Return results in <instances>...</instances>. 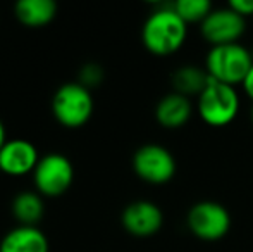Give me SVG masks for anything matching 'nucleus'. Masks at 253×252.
<instances>
[{"label": "nucleus", "instance_id": "8", "mask_svg": "<svg viewBox=\"0 0 253 252\" xmlns=\"http://www.w3.org/2000/svg\"><path fill=\"white\" fill-rule=\"evenodd\" d=\"M202 37L212 47L217 45L238 44L247 30V19L234 12L229 5L222 9H213L202 23Z\"/></svg>", "mask_w": 253, "mask_h": 252}, {"label": "nucleus", "instance_id": "21", "mask_svg": "<svg viewBox=\"0 0 253 252\" xmlns=\"http://www.w3.org/2000/svg\"><path fill=\"white\" fill-rule=\"evenodd\" d=\"M252 119H253V111H252Z\"/></svg>", "mask_w": 253, "mask_h": 252}, {"label": "nucleus", "instance_id": "18", "mask_svg": "<svg viewBox=\"0 0 253 252\" xmlns=\"http://www.w3.org/2000/svg\"><path fill=\"white\" fill-rule=\"evenodd\" d=\"M229 7L238 12L240 16H243L247 19L248 16H253V0H233L229 3Z\"/></svg>", "mask_w": 253, "mask_h": 252}, {"label": "nucleus", "instance_id": "10", "mask_svg": "<svg viewBox=\"0 0 253 252\" xmlns=\"http://www.w3.org/2000/svg\"><path fill=\"white\" fill-rule=\"evenodd\" d=\"M40 157L33 142L26 138H10L0 151V171L9 176L33 175Z\"/></svg>", "mask_w": 253, "mask_h": 252}, {"label": "nucleus", "instance_id": "14", "mask_svg": "<svg viewBox=\"0 0 253 252\" xmlns=\"http://www.w3.org/2000/svg\"><path fill=\"white\" fill-rule=\"evenodd\" d=\"M10 211L19 225L37 226L45 212L43 197L37 190H23L14 197Z\"/></svg>", "mask_w": 253, "mask_h": 252}, {"label": "nucleus", "instance_id": "6", "mask_svg": "<svg viewBox=\"0 0 253 252\" xmlns=\"http://www.w3.org/2000/svg\"><path fill=\"white\" fill-rule=\"evenodd\" d=\"M186 223L197 239L215 242L227 235L231 228V216L219 202L203 201L190 209Z\"/></svg>", "mask_w": 253, "mask_h": 252}, {"label": "nucleus", "instance_id": "9", "mask_svg": "<svg viewBox=\"0 0 253 252\" xmlns=\"http://www.w3.org/2000/svg\"><path fill=\"white\" fill-rule=\"evenodd\" d=\"M121 223L127 233L140 239H147L162 228L164 214L159 205L150 201H134L124 207Z\"/></svg>", "mask_w": 253, "mask_h": 252}, {"label": "nucleus", "instance_id": "19", "mask_svg": "<svg viewBox=\"0 0 253 252\" xmlns=\"http://www.w3.org/2000/svg\"><path fill=\"white\" fill-rule=\"evenodd\" d=\"M243 90H245V94L248 95V97L253 101V66H252V69L248 71V74H247V78L243 80Z\"/></svg>", "mask_w": 253, "mask_h": 252}, {"label": "nucleus", "instance_id": "13", "mask_svg": "<svg viewBox=\"0 0 253 252\" xmlns=\"http://www.w3.org/2000/svg\"><path fill=\"white\" fill-rule=\"evenodd\" d=\"M14 14L24 26L42 28L57 16V3L53 0H19L14 5Z\"/></svg>", "mask_w": 253, "mask_h": 252}, {"label": "nucleus", "instance_id": "2", "mask_svg": "<svg viewBox=\"0 0 253 252\" xmlns=\"http://www.w3.org/2000/svg\"><path fill=\"white\" fill-rule=\"evenodd\" d=\"M95 102L91 90L80 81H67L52 97L53 118L66 128H81L93 116Z\"/></svg>", "mask_w": 253, "mask_h": 252}, {"label": "nucleus", "instance_id": "20", "mask_svg": "<svg viewBox=\"0 0 253 252\" xmlns=\"http://www.w3.org/2000/svg\"><path fill=\"white\" fill-rule=\"evenodd\" d=\"M7 142V131H5V126H3L2 119H0V151H2V147L5 145Z\"/></svg>", "mask_w": 253, "mask_h": 252}, {"label": "nucleus", "instance_id": "3", "mask_svg": "<svg viewBox=\"0 0 253 252\" xmlns=\"http://www.w3.org/2000/svg\"><path fill=\"white\" fill-rule=\"evenodd\" d=\"M253 66L252 52L241 44L212 47L205 59V71L212 80L231 87L243 83Z\"/></svg>", "mask_w": 253, "mask_h": 252}, {"label": "nucleus", "instance_id": "4", "mask_svg": "<svg viewBox=\"0 0 253 252\" xmlns=\"http://www.w3.org/2000/svg\"><path fill=\"white\" fill-rule=\"evenodd\" d=\"M240 111V95L236 87L210 78L207 88L198 95V114L210 126H226L238 116Z\"/></svg>", "mask_w": 253, "mask_h": 252}, {"label": "nucleus", "instance_id": "12", "mask_svg": "<svg viewBox=\"0 0 253 252\" xmlns=\"http://www.w3.org/2000/svg\"><path fill=\"white\" fill-rule=\"evenodd\" d=\"M191 112H193V105H191L190 99L172 92L160 99L155 107V118L164 128L176 130L190 121Z\"/></svg>", "mask_w": 253, "mask_h": 252}, {"label": "nucleus", "instance_id": "1", "mask_svg": "<svg viewBox=\"0 0 253 252\" xmlns=\"http://www.w3.org/2000/svg\"><path fill=\"white\" fill-rule=\"evenodd\" d=\"M188 24L172 9L166 5L155 9L141 28V42L153 55H170L184 45Z\"/></svg>", "mask_w": 253, "mask_h": 252}, {"label": "nucleus", "instance_id": "7", "mask_svg": "<svg viewBox=\"0 0 253 252\" xmlns=\"http://www.w3.org/2000/svg\"><path fill=\"white\" fill-rule=\"evenodd\" d=\"M133 169L143 182L164 185L176 175V159L169 149L159 144H148L134 152Z\"/></svg>", "mask_w": 253, "mask_h": 252}, {"label": "nucleus", "instance_id": "22", "mask_svg": "<svg viewBox=\"0 0 253 252\" xmlns=\"http://www.w3.org/2000/svg\"><path fill=\"white\" fill-rule=\"evenodd\" d=\"M252 57H253V50H252Z\"/></svg>", "mask_w": 253, "mask_h": 252}, {"label": "nucleus", "instance_id": "15", "mask_svg": "<svg viewBox=\"0 0 253 252\" xmlns=\"http://www.w3.org/2000/svg\"><path fill=\"white\" fill-rule=\"evenodd\" d=\"M210 81L209 73L205 67H198L193 64L177 67V71L172 74V85L176 94H181L190 99V95H200L207 88Z\"/></svg>", "mask_w": 253, "mask_h": 252}, {"label": "nucleus", "instance_id": "5", "mask_svg": "<svg viewBox=\"0 0 253 252\" xmlns=\"http://www.w3.org/2000/svg\"><path fill=\"white\" fill-rule=\"evenodd\" d=\"M73 180V162L60 152H48L42 155L33 171L35 189L42 197H60L69 190Z\"/></svg>", "mask_w": 253, "mask_h": 252}, {"label": "nucleus", "instance_id": "16", "mask_svg": "<svg viewBox=\"0 0 253 252\" xmlns=\"http://www.w3.org/2000/svg\"><path fill=\"white\" fill-rule=\"evenodd\" d=\"M172 9L186 24L203 23L213 10L209 0H177L176 3H172Z\"/></svg>", "mask_w": 253, "mask_h": 252}, {"label": "nucleus", "instance_id": "17", "mask_svg": "<svg viewBox=\"0 0 253 252\" xmlns=\"http://www.w3.org/2000/svg\"><path fill=\"white\" fill-rule=\"evenodd\" d=\"M102 76L103 73L100 66H97V64H86L80 73V83H83L88 88L97 87L102 81Z\"/></svg>", "mask_w": 253, "mask_h": 252}, {"label": "nucleus", "instance_id": "11", "mask_svg": "<svg viewBox=\"0 0 253 252\" xmlns=\"http://www.w3.org/2000/svg\"><path fill=\"white\" fill-rule=\"evenodd\" d=\"M48 239L38 226L17 225L0 240V252H48Z\"/></svg>", "mask_w": 253, "mask_h": 252}]
</instances>
